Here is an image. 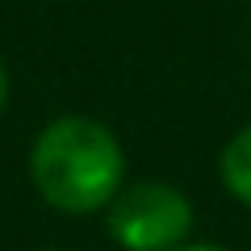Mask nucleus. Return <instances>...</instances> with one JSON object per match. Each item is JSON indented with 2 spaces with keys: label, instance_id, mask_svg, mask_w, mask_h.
Listing matches in <instances>:
<instances>
[{
  "label": "nucleus",
  "instance_id": "20e7f679",
  "mask_svg": "<svg viewBox=\"0 0 251 251\" xmlns=\"http://www.w3.org/2000/svg\"><path fill=\"white\" fill-rule=\"evenodd\" d=\"M176 251H222V247H214V243H184V247H176Z\"/></svg>",
  "mask_w": 251,
  "mask_h": 251
},
{
  "label": "nucleus",
  "instance_id": "f257e3e1",
  "mask_svg": "<svg viewBox=\"0 0 251 251\" xmlns=\"http://www.w3.org/2000/svg\"><path fill=\"white\" fill-rule=\"evenodd\" d=\"M29 180L59 214H97L126 188V155L105 122L84 113L54 117L29 151Z\"/></svg>",
  "mask_w": 251,
  "mask_h": 251
},
{
  "label": "nucleus",
  "instance_id": "7ed1b4c3",
  "mask_svg": "<svg viewBox=\"0 0 251 251\" xmlns=\"http://www.w3.org/2000/svg\"><path fill=\"white\" fill-rule=\"evenodd\" d=\"M218 176H222V188H226V193L251 209V126H243L239 134L222 147Z\"/></svg>",
  "mask_w": 251,
  "mask_h": 251
},
{
  "label": "nucleus",
  "instance_id": "f03ea898",
  "mask_svg": "<svg viewBox=\"0 0 251 251\" xmlns=\"http://www.w3.org/2000/svg\"><path fill=\"white\" fill-rule=\"evenodd\" d=\"M105 226L126 251H176L193 234V201L163 180H138L109 201Z\"/></svg>",
  "mask_w": 251,
  "mask_h": 251
},
{
  "label": "nucleus",
  "instance_id": "39448f33",
  "mask_svg": "<svg viewBox=\"0 0 251 251\" xmlns=\"http://www.w3.org/2000/svg\"><path fill=\"white\" fill-rule=\"evenodd\" d=\"M4 97H9V75H4V63H0V109H4Z\"/></svg>",
  "mask_w": 251,
  "mask_h": 251
}]
</instances>
